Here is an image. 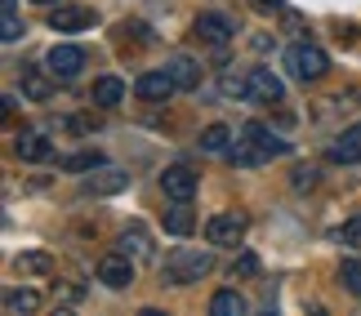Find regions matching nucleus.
Returning a JSON list of instances; mask_svg holds the SVG:
<instances>
[{"label":"nucleus","instance_id":"f257e3e1","mask_svg":"<svg viewBox=\"0 0 361 316\" xmlns=\"http://www.w3.org/2000/svg\"><path fill=\"white\" fill-rule=\"evenodd\" d=\"M210 272H214V254L210 250H188V245L170 250V254H165V263H161L165 285H192V281L210 277Z\"/></svg>","mask_w":361,"mask_h":316},{"label":"nucleus","instance_id":"f03ea898","mask_svg":"<svg viewBox=\"0 0 361 316\" xmlns=\"http://www.w3.org/2000/svg\"><path fill=\"white\" fill-rule=\"evenodd\" d=\"M286 67L295 72V80H322V76L330 72V58H326V49L308 45V40H299V45L286 49Z\"/></svg>","mask_w":361,"mask_h":316},{"label":"nucleus","instance_id":"7ed1b4c3","mask_svg":"<svg viewBox=\"0 0 361 316\" xmlns=\"http://www.w3.org/2000/svg\"><path fill=\"white\" fill-rule=\"evenodd\" d=\"M241 139L255 147V152L263 156V160H272V156H286L290 152V139H281V134H272L263 120H245L241 125Z\"/></svg>","mask_w":361,"mask_h":316},{"label":"nucleus","instance_id":"20e7f679","mask_svg":"<svg viewBox=\"0 0 361 316\" xmlns=\"http://www.w3.org/2000/svg\"><path fill=\"white\" fill-rule=\"evenodd\" d=\"M80 67H85V49L80 45H54L45 53V72H54L59 80H76Z\"/></svg>","mask_w":361,"mask_h":316},{"label":"nucleus","instance_id":"39448f33","mask_svg":"<svg viewBox=\"0 0 361 316\" xmlns=\"http://www.w3.org/2000/svg\"><path fill=\"white\" fill-rule=\"evenodd\" d=\"M241 236H245V214H237V210H224L205 223V241L210 245H237Z\"/></svg>","mask_w":361,"mask_h":316},{"label":"nucleus","instance_id":"423d86ee","mask_svg":"<svg viewBox=\"0 0 361 316\" xmlns=\"http://www.w3.org/2000/svg\"><path fill=\"white\" fill-rule=\"evenodd\" d=\"M192 32H197L201 40H205V45H214V49H224L228 45V40H232V32H237V27H232V18H228V13H201V18L197 23H192Z\"/></svg>","mask_w":361,"mask_h":316},{"label":"nucleus","instance_id":"0eeeda50","mask_svg":"<svg viewBox=\"0 0 361 316\" xmlns=\"http://www.w3.org/2000/svg\"><path fill=\"white\" fill-rule=\"evenodd\" d=\"M94 27V9L85 5H54L49 9V32H90Z\"/></svg>","mask_w":361,"mask_h":316},{"label":"nucleus","instance_id":"6e6552de","mask_svg":"<svg viewBox=\"0 0 361 316\" xmlns=\"http://www.w3.org/2000/svg\"><path fill=\"white\" fill-rule=\"evenodd\" d=\"M161 191L170 201H192L197 196V174H192L188 165H170V170L161 174Z\"/></svg>","mask_w":361,"mask_h":316},{"label":"nucleus","instance_id":"1a4fd4ad","mask_svg":"<svg viewBox=\"0 0 361 316\" xmlns=\"http://www.w3.org/2000/svg\"><path fill=\"white\" fill-rule=\"evenodd\" d=\"M130 187V174L116 170V165H99V174L85 178V191L90 196H116V191Z\"/></svg>","mask_w":361,"mask_h":316},{"label":"nucleus","instance_id":"9d476101","mask_svg":"<svg viewBox=\"0 0 361 316\" xmlns=\"http://www.w3.org/2000/svg\"><path fill=\"white\" fill-rule=\"evenodd\" d=\"M174 89H178V85H174L170 72H143V76L134 80V94H138L143 103H165Z\"/></svg>","mask_w":361,"mask_h":316},{"label":"nucleus","instance_id":"9b49d317","mask_svg":"<svg viewBox=\"0 0 361 316\" xmlns=\"http://www.w3.org/2000/svg\"><path fill=\"white\" fill-rule=\"evenodd\" d=\"M99 281L107 285V290H125V285L134 281V263H130V254H107L103 263H99Z\"/></svg>","mask_w":361,"mask_h":316},{"label":"nucleus","instance_id":"f8f14e48","mask_svg":"<svg viewBox=\"0 0 361 316\" xmlns=\"http://www.w3.org/2000/svg\"><path fill=\"white\" fill-rule=\"evenodd\" d=\"M250 85H255V103H286L281 76H272V67H250Z\"/></svg>","mask_w":361,"mask_h":316},{"label":"nucleus","instance_id":"ddd939ff","mask_svg":"<svg viewBox=\"0 0 361 316\" xmlns=\"http://www.w3.org/2000/svg\"><path fill=\"white\" fill-rule=\"evenodd\" d=\"M13 152H18V160H32L36 165V160H49L54 156V143L40 129H23L18 139H13Z\"/></svg>","mask_w":361,"mask_h":316},{"label":"nucleus","instance_id":"4468645a","mask_svg":"<svg viewBox=\"0 0 361 316\" xmlns=\"http://www.w3.org/2000/svg\"><path fill=\"white\" fill-rule=\"evenodd\" d=\"M165 72L174 76V85H178V89H197V85H201V63H197V58H188V53H170Z\"/></svg>","mask_w":361,"mask_h":316},{"label":"nucleus","instance_id":"2eb2a0df","mask_svg":"<svg viewBox=\"0 0 361 316\" xmlns=\"http://www.w3.org/2000/svg\"><path fill=\"white\" fill-rule=\"evenodd\" d=\"M335 165H357L361 160V125H353V129H343V139L339 143H330V152H326Z\"/></svg>","mask_w":361,"mask_h":316},{"label":"nucleus","instance_id":"dca6fc26","mask_svg":"<svg viewBox=\"0 0 361 316\" xmlns=\"http://www.w3.org/2000/svg\"><path fill=\"white\" fill-rule=\"evenodd\" d=\"M121 254H130V258H152V236H147L143 223H130V227L121 232Z\"/></svg>","mask_w":361,"mask_h":316},{"label":"nucleus","instance_id":"f3484780","mask_svg":"<svg viewBox=\"0 0 361 316\" xmlns=\"http://www.w3.org/2000/svg\"><path fill=\"white\" fill-rule=\"evenodd\" d=\"M54 80H59L54 72L40 76L36 67H27V72H23V94H27L32 103H49V99H54Z\"/></svg>","mask_w":361,"mask_h":316},{"label":"nucleus","instance_id":"a211bd4d","mask_svg":"<svg viewBox=\"0 0 361 316\" xmlns=\"http://www.w3.org/2000/svg\"><path fill=\"white\" fill-rule=\"evenodd\" d=\"M192 227H197V214H192V205H188V201H174L170 210H165V232H170V236H188Z\"/></svg>","mask_w":361,"mask_h":316},{"label":"nucleus","instance_id":"6ab92c4d","mask_svg":"<svg viewBox=\"0 0 361 316\" xmlns=\"http://www.w3.org/2000/svg\"><path fill=\"white\" fill-rule=\"evenodd\" d=\"M90 99L99 103V107H121V99H125V80H116V76H99V80H94V89H90Z\"/></svg>","mask_w":361,"mask_h":316},{"label":"nucleus","instance_id":"aec40b11","mask_svg":"<svg viewBox=\"0 0 361 316\" xmlns=\"http://www.w3.org/2000/svg\"><path fill=\"white\" fill-rule=\"evenodd\" d=\"M219 94H224V99H245V103H255V85H250V72H245V76L224 72V80H219Z\"/></svg>","mask_w":361,"mask_h":316},{"label":"nucleus","instance_id":"412c9836","mask_svg":"<svg viewBox=\"0 0 361 316\" xmlns=\"http://www.w3.org/2000/svg\"><path fill=\"white\" fill-rule=\"evenodd\" d=\"M13 267H18L23 277H49V272H54V258L40 254V250H32V254H18V258H13Z\"/></svg>","mask_w":361,"mask_h":316},{"label":"nucleus","instance_id":"4be33fe9","mask_svg":"<svg viewBox=\"0 0 361 316\" xmlns=\"http://www.w3.org/2000/svg\"><path fill=\"white\" fill-rule=\"evenodd\" d=\"M210 316H245V298L237 290H219L210 298Z\"/></svg>","mask_w":361,"mask_h":316},{"label":"nucleus","instance_id":"5701e85b","mask_svg":"<svg viewBox=\"0 0 361 316\" xmlns=\"http://www.w3.org/2000/svg\"><path fill=\"white\" fill-rule=\"evenodd\" d=\"M5 312H9V316L40 312V294H36V290H5Z\"/></svg>","mask_w":361,"mask_h":316},{"label":"nucleus","instance_id":"b1692460","mask_svg":"<svg viewBox=\"0 0 361 316\" xmlns=\"http://www.w3.org/2000/svg\"><path fill=\"white\" fill-rule=\"evenodd\" d=\"M0 36H5L9 45L23 36V23H18V0H0Z\"/></svg>","mask_w":361,"mask_h":316},{"label":"nucleus","instance_id":"393cba45","mask_svg":"<svg viewBox=\"0 0 361 316\" xmlns=\"http://www.w3.org/2000/svg\"><path fill=\"white\" fill-rule=\"evenodd\" d=\"M99 165H103V152H72V156L59 160V170L63 174H85V170H99Z\"/></svg>","mask_w":361,"mask_h":316},{"label":"nucleus","instance_id":"a878e982","mask_svg":"<svg viewBox=\"0 0 361 316\" xmlns=\"http://www.w3.org/2000/svg\"><path fill=\"white\" fill-rule=\"evenodd\" d=\"M232 147V129L228 125H210L201 134V152H228Z\"/></svg>","mask_w":361,"mask_h":316},{"label":"nucleus","instance_id":"bb28decb","mask_svg":"<svg viewBox=\"0 0 361 316\" xmlns=\"http://www.w3.org/2000/svg\"><path fill=\"white\" fill-rule=\"evenodd\" d=\"M339 285L348 294H361V258H343L339 263Z\"/></svg>","mask_w":361,"mask_h":316},{"label":"nucleus","instance_id":"cd10ccee","mask_svg":"<svg viewBox=\"0 0 361 316\" xmlns=\"http://www.w3.org/2000/svg\"><path fill=\"white\" fill-rule=\"evenodd\" d=\"M255 277H259V254L255 250L237 254V263H232V281H255Z\"/></svg>","mask_w":361,"mask_h":316},{"label":"nucleus","instance_id":"c85d7f7f","mask_svg":"<svg viewBox=\"0 0 361 316\" xmlns=\"http://www.w3.org/2000/svg\"><path fill=\"white\" fill-rule=\"evenodd\" d=\"M339 241H343V245H353V250H361V214H353L348 223H343V232H339Z\"/></svg>","mask_w":361,"mask_h":316},{"label":"nucleus","instance_id":"c756f323","mask_svg":"<svg viewBox=\"0 0 361 316\" xmlns=\"http://www.w3.org/2000/svg\"><path fill=\"white\" fill-rule=\"evenodd\" d=\"M290 183H295L299 191H308V187H317V170H312V165H299V170H295V178H290Z\"/></svg>","mask_w":361,"mask_h":316},{"label":"nucleus","instance_id":"7c9ffc66","mask_svg":"<svg viewBox=\"0 0 361 316\" xmlns=\"http://www.w3.org/2000/svg\"><path fill=\"white\" fill-rule=\"evenodd\" d=\"M250 9H259V13H281L286 0H250Z\"/></svg>","mask_w":361,"mask_h":316},{"label":"nucleus","instance_id":"2f4dec72","mask_svg":"<svg viewBox=\"0 0 361 316\" xmlns=\"http://www.w3.org/2000/svg\"><path fill=\"white\" fill-rule=\"evenodd\" d=\"M36 5H59V0H36Z\"/></svg>","mask_w":361,"mask_h":316}]
</instances>
